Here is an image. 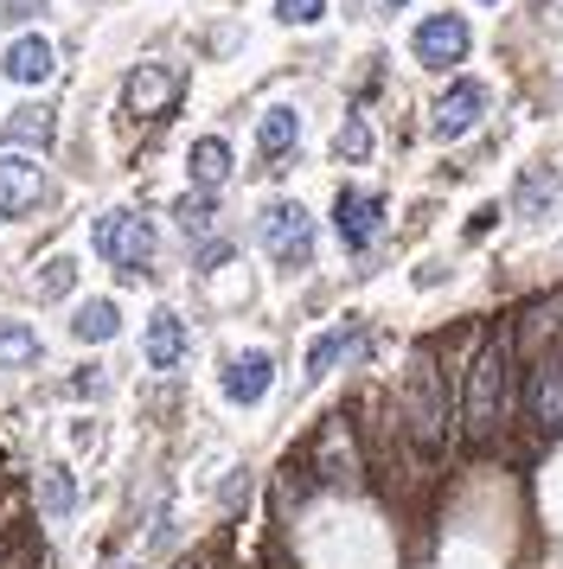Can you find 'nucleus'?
<instances>
[{
  "label": "nucleus",
  "instance_id": "obj_1",
  "mask_svg": "<svg viewBox=\"0 0 563 569\" xmlns=\"http://www.w3.org/2000/svg\"><path fill=\"white\" fill-rule=\"evenodd\" d=\"M500 410H506V333H493L474 352L467 365V390H461V422H467V436L486 441L500 429Z\"/></svg>",
  "mask_w": 563,
  "mask_h": 569
},
{
  "label": "nucleus",
  "instance_id": "obj_2",
  "mask_svg": "<svg viewBox=\"0 0 563 569\" xmlns=\"http://www.w3.org/2000/svg\"><path fill=\"white\" fill-rule=\"evenodd\" d=\"M90 237H97V257L109 262V269H128V276H141L154 262V224L141 218L135 206H116L102 211L97 224H90Z\"/></svg>",
  "mask_w": 563,
  "mask_h": 569
},
{
  "label": "nucleus",
  "instance_id": "obj_3",
  "mask_svg": "<svg viewBox=\"0 0 563 569\" xmlns=\"http://www.w3.org/2000/svg\"><path fill=\"white\" fill-rule=\"evenodd\" d=\"M404 410H409V436L423 455H435L442 441H448V403H442V378H435V359L409 365V385H404Z\"/></svg>",
  "mask_w": 563,
  "mask_h": 569
},
{
  "label": "nucleus",
  "instance_id": "obj_4",
  "mask_svg": "<svg viewBox=\"0 0 563 569\" xmlns=\"http://www.w3.org/2000/svg\"><path fill=\"white\" fill-rule=\"evenodd\" d=\"M256 237H263V250H269L282 269H307V262H314V218H307L295 199L263 206V218H256Z\"/></svg>",
  "mask_w": 563,
  "mask_h": 569
},
{
  "label": "nucleus",
  "instance_id": "obj_5",
  "mask_svg": "<svg viewBox=\"0 0 563 569\" xmlns=\"http://www.w3.org/2000/svg\"><path fill=\"white\" fill-rule=\"evenodd\" d=\"M467 46H474V32H467V20H461V13H435V20H423V27L409 32V52H416V64H429V71L461 64V58H467Z\"/></svg>",
  "mask_w": 563,
  "mask_h": 569
},
{
  "label": "nucleus",
  "instance_id": "obj_6",
  "mask_svg": "<svg viewBox=\"0 0 563 569\" xmlns=\"http://www.w3.org/2000/svg\"><path fill=\"white\" fill-rule=\"evenodd\" d=\"M486 116V83H474V78H461V83H448L442 97H435V116H429V134L435 141H461V134L474 129Z\"/></svg>",
  "mask_w": 563,
  "mask_h": 569
},
{
  "label": "nucleus",
  "instance_id": "obj_7",
  "mask_svg": "<svg viewBox=\"0 0 563 569\" xmlns=\"http://www.w3.org/2000/svg\"><path fill=\"white\" fill-rule=\"evenodd\" d=\"M333 231H339L346 250H372L384 231V199L378 192H339L333 199Z\"/></svg>",
  "mask_w": 563,
  "mask_h": 569
},
{
  "label": "nucleus",
  "instance_id": "obj_8",
  "mask_svg": "<svg viewBox=\"0 0 563 569\" xmlns=\"http://www.w3.org/2000/svg\"><path fill=\"white\" fill-rule=\"evenodd\" d=\"M269 385H276V359H269V352H237V359L225 365V397L230 403H244V410H250V403H263V397H269Z\"/></svg>",
  "mask_w": 563,
  "mask_h": 569
},
{
  "label": "nucleus",
  "instance_id": "obj_9",
  "mask_svg": "<svg viewBox=\"0 0 563 569\" xmlns=\"http://www.w3.org/2000/svg\"><path fill=\"white\" fill-rule=\"evenodd\" d=\"M46 199V173H39V160H20V154H0V211L7 218H20Z\"/></svg>",
  "mask_w": 563,
  "mask_h": 569
},
{
  "label": "nucleus",
  "instance_id": "obj_10",
  "mask_svg": "<svg viewBox=\"0 0 563 569\" xmlns=\"http://www.w3.org/2000/svg\"><path fill=\"white\" fill-rule=\"evenodd\" d=\"M532 416L537 429H563V352H544L532 365Z\"/></svg>",
  "mask_w": 563,
  "mask_h": 569
},
{
  "label": "nucleus",
  "instance_id": "obj_11",
  "mask_svg": "<svg viewBox=\"0 0 563 569\" xmlns=\"http://www.w3.org/2000/svg\"><path fill=\"white\" fill-rule=\"evenodd\" d=\"M0 71H7L13 83H46L51 71H58V58H51V39H39V32L13 39V46H7V58H0Z\"/></svg>",
  "mask_w": 563,
  "mask_h": 569
},
{
  "label": "nucleus",
  "instance_id": "obj_12",
  "mask_svg": "<svg viewBox=\"0 0 563 569\" xmlns=\"http://www.w3.org/2000/svg\"><path fill=\"white\" fill-rule=\"evenodd\" d=\"M128 109L135 116H160L167 109V97H174V71L167 64H141V71H128Z\"/></svg>",
  "mask_w": 563,
  "mask_h": 569
},
{
  "label": "nucleus",
  "instance_id": "obj_13",
  "mask_svg": "<svg viewBox=\"0 0 563 569\" xmlns=\"http://www.w3.org/2000/svg\"><path fill=\"white\" fill-rule=\"evenodd\" d=\"M179 359H186V320H179L174 308H160V313L148 320V365L174 371Z\"/></svg>",
  "mask_w": 563,
  "mask_h": 569
},
{
  "label": "nucleus",
  "instance_id": "obj_14",
  "mask_svg": "<svg viewBox=\"0 0 563 569\" xmlns=\"http://www.w3.org/2000/svg\"><path fill=\"white\" fill-rule=\"evenodd\" d=\"M358 346H365V327H353V320L333 327V333H320L314 346H307V378H327L333 365L346 359V352H358Z\"/></svg>",
  "mask_w": 563,
  "mask_h": 569
},
{
  "label": "nucleus",
  "instance_id": "obj_15",
  "mask_svg": "<svg viewBox=\"0 0 563 569\" xmlns=\"http://www.w3.org/2000/svg\"><path fill=\"white\" fill-rule=\"evenodd\" d=\"M225 180H230V148L218 141V134L192 141V186H199V192H218Z\"/></svg>",
  "mask_w": 563,
  "mask_h": 569
},
{
  "label": "nucleus",
  "instance_id": "obj_16",
  "mask_svg": "<svg viewBox=\"0 0 563 569\" xmlns=\"http://www.w3.org/2000/svg\"><path fill=\"white\" fill-rule=\"evenodd\" d=\"M71 506H77V480H71V467H65V461L39 467V512H46V518H71Z\"/></svg>",
  "mask_w": 563,
  "mask_h": 569
},
{
  "label": "nucleus",
  "instance_id": "obj_17",
  "mask_svg": "<svg viewBox=\"0 0 563 569\" xmlns=\"http://www.w3.org/2000/svg\"><path fill=\"white\" fill-rule=\"evenodd\" d=\"M71 333L83 339V346H102V339L122 333V308H116V301H83L77 320H71Z\"/></svg>",
  "mask_w": 563,
  "mask_h": 569
},
{
  "label": "nucleus",
  "instance_id": "obj_18",
  "mask_svg": "<svg viewBox=\"0 0 563 569\" xmlns=\"http://www.w3.org/2000/svg\"><path fill=\"white\" fill-rule=\"evenodd\" d=\"M295 134H302V116H295V109H269V116L256 122V148H263V160H282L288 148H295Z\"/></svg>",
  "mask_w": 563,
  "mask_h": 569
},
{
  "label": "nucleus",
  "instance_id": "obj_19",
  "mask_svg": "<svg viewBox=\"0 0 563 569\" xmlns=\"http://www.w3.org/2000/svg\"><path fill=\"white\" fill-rule=\"evenodd\" d=\"M7 154L13 148H39V141H51V109L46 103H32V109H20V116H7Z\"/></svg>",
  "mask_w": 563,
  "mask_h": 569
},
{
  "label": "nucleus",
  "instance_id": "obj_20",
  "mask_svg": "<svg viewBox=\"0 0 563 569\" xmlns=\"http://www.w3.org/2000/svg\"><path fill=\"white\" fill-rule=\"evenodd\" d=\"M333 154H339V160H365V154H372V129H365V116H346V122H339Z\"/></svg>",
  "mask_w": 563,
  "mask_h": 569
},
{
  "label": "nucleus",
  "instance_id": "obj_21",
  "mask_svg": "<svg viewBox=\"0 0 563 569\" xmlns=\"http://www.w3.org/2000/svg\"><path fill=\"white\" fill-rule=\"evenodd\" d=\"M39 359V333L32 327H0V365H32Z\"/></svg>",
  "mask_w": 563,
  "mask_h": 569
},
{
  "label": "nucleus",
  "instance_id": "obj_22",
  "mask_svg": "<svg viewBox=\"0 0 563 569\" xmlns=\"http://www.w3.org/2000/svg\"><path fill=\"white\" fill-rule=\"evenodd\" d=\"M327 13V0H276V20L282 27H314Z\"/></svg>",
  "mask_w": 563,
  "mask_h": 569
},
{
  "label": "nucleus",
  "instance_id": "obj_23",
  "mask_svg": "<svg viewBox=\"0 0 563 569\" xmlns=\"http://www.w3.org/2000/svg\"><path fill=\"white\" fill-rule=\"evenodd\" d=\"M174 218H179V224H186V231H205V224H211V206H205L199 192H186V199H179V206H174Z\"/></svg>",
  "mask_w": 563,
  "mask_h": 569
},
{
  "label": "nucleus",
  "instance_id": "obj_24",
  "mask_svg": "<svg viewBox=\"0 0 563 569\" xmlns=\"http://www.w3.org/2000/svg\"><path fill=\"white\" fill-rule=\"evenodd\" d=\"M77 282V262L71 257H51V269H46V288L58 295V288H71Z\"/></svg>",
  "mask_w": 563,
  "mask_h": 569
},
{
  "label": "nucleus",
  "instance_id": "obj_25",
  "mask_svg": "<svg viewBox=\"0 0 563 569\" xmlns=\"http://www.w3.org/2000/svg\"><path fill=\"white\" fill-rule=\"evenodd\" d=\"M218 262H230V243H205V250H199V269H218Z\"/></svg>",
  "mask_w": 563,
  "mask_h": 569
},
{
  "label": "nucleus",
  "instance_id": "obj_26",
  "mask_svg": "<svg viewBox=\"0 0 563 569\" xmlns=\"http://www.w3.org/2000/svg\"><path fill=\"white\" fill-rule=\"evenodd\" d=\"M13 13H20V20L26 13H39V0H7V20H13Z\"/></svg>",
  "mask_w": 563,
  "mask_h": 569
},
{
  "label": "nucleus",
  "instance_id": "obj_27",
  "mask_svg": "<svg viewBox=\"0 0 563 569\" xmlns=\"http://www.w3.org/2000/svg\"><path fill=\"white\" fill-rule=\"evenodd\" d=\"M544 7H551V13H557V20H563V0H544Z\"/></svg>",
  "mask_w": 563,
  "mask_h": 569
},
{
  "label": "nucleus",
  "instance_id": "obj_28",
  "mask_svg": "<svg viewBox=\"0 0 563 569\" xmlns=\"http://www.w3.org/2000/svg\"><path fill=\"white\" fill-rule=\"evenodd\" d=\"M384 7H404V0H384Z\"/></svg>",
  "mask_w": 563,
  "mask_h": 569
},
{
  "label": "nucleus",
  "instance_id": "obj_29",
  "mask_svg": "<svg viewBox=\"0 0 563 569\" xmlns=\"http://www.w3.org/2000/svg\"><path fill=\"white\" fill-rule=\"evenodd\" d=\"M486 7H493V0H486Z\"/></svg>",
  "mask_w": 563,
  "mask_h": 569
}]
</instances>
